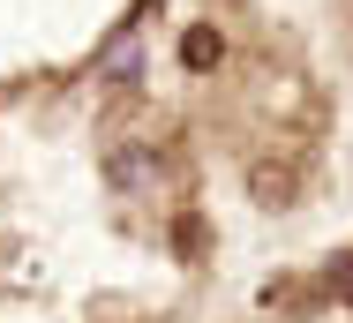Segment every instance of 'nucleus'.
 Segmentation results:
<instances>
[{
    "label": "nucleus",
    "mask_w": 353,
    "mask_h": 323,
    "mask_svg": "<svg viewBox=\"0 0 353 323\" xmlns=\"http://www.w3.org/2000/svg\"><path fill=\"white\" fill-rule=\"evenodd\" d=\"M105 181L121 195H150L165 181V158H158L150 143H113V150H105Z\"/></svg>",
    "instance_id": "obj_1"
},
{
    "label": "nucleus",
    "mask_w": 353,
    "mask_h": 323,
    "mask_svg": "<svg viewBox=\"0 0 353 323\" xmlns=\"http://www.w3.org/2000/svg\"><path fill=\"white\" fill-rule=\"evenodd\" d=\"M248 195H256L263 211H293V203H301V173H293L285 158H256V166H248Z\"/></svg>",
    "instance_id": "obj_2"
},
{
    "label": "nucleus",
    "mask_w": 353,
    "mask_h": 323,
    "mask_svg": "<svg viewBox=\"0 0 353 323\" xmlns=\"http://www.w3.org/2000/svg\"><path fill=\"white\" fill-rule=\"evenodd\" d=\"M165 248H173L181 263H203V256H211V218H203V211H173Z\"/></svg>",
    "instance_id": "obj_3"
},
{
    "label": "nucleus",
    "mask_w": 353,
    "mask_h": 323,
    "mask_svg": "<svg viewBox=\"0 0 353 323\" xmlns=\"http://www.w3.org/2000/svg\"><path fill=\"white\" fill-rule=\"evenodd\" d=\"M218 61H225V30H218V23H188V30H181V68L211 75Z\"/></svg>",
    "instance_id": "obj_4"
},
{
    "label": "nucleus",
    "mask_w": 353,
    "mask_h": 323,
    "mask_svg": "<svg viewBox=\"0 0 353 323\" xmlns=\"http://www.w3.org/2000/svg\"><path fill=\"white\" fill-rule=\"evenodd\" d=\"M263 309H279V316H316V286H301V278H271V286H263Z\"/></svg>",
    "instance_id": "obj_5"
}]
</instances>
